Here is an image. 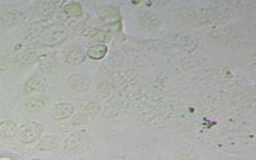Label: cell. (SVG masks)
Wrapping results in <instances>:
<instances>
[{
  "mask_svg": "<svg viewBox=\"0 0 256 160\" xmlns=\"http://www.w3.org/2000/svg\"><path fill=\"white\" fill-rule=\"evenodd\" d=\"M67 37V30L61 24H52L43 29L40 34V43L45 47H54L62 43Z\"/></svg>",
  "mask_w": 256,
  "mask_h": 160,
  "instance_id": "cell-1",
  "label": "cell"
},
{
  "mask_svg": "<svg viewBox=\"0 0 256 160\" xmlns=\"http://www.w3.org/2000/svg\"><path fill=\"white\" fill-rule=\"evenodd\" d=\"M42 133L43 125L34 121H30L18 127L16 135L22 144H32L40 139Z\"/></svg>",
  "mask_w": 256,
  "mask_h": 160,
  "instance_id": "cell-2",
  "label": "cell"
},
{
  "mask_svg": "<svg viewBox=\"0 0 256 160\" xmlns=\"http://www.w3.org/2000/svg\"><path fill=\"white\" fill-rule=\"evenodd\" d=\"M67 83L71 89L79 93H85L90 88V78L82 74H72L67 78Z\"/></svg>",
  "mask_w": 256,
  "mask_h": 160,
  "instance_id": "cell-3",
  "label": "cell"
},
{
  "mask_svg": "<svg viewBox=\"0 0 256 160\" xmlns=\"http://www.w3.org/2000/svg\"><path fill=\"white\" fill-rule=\"evenodd\" d=\"M47 88L46 80L38 75L30 77L24 84L25 95H31L35 93H42Z\"/></svg>",
  "mask_w": 256,
  "mask_h": 160,
  "instance_id": "cell-4",
  "label": "cell"
},
{
  "mask_svg": "<svg viewBox=\"0 0 256 160\" xmlns=\"http://www.w3.org/2000/svg\"><path fill=\"white\" fill-rule=\"evenodd\" d=\"M137 19H138V23L142 27V29H144L145 31H148V32L155 31L160 24L158 18L150 12L139 13Z\"/></svg>",
  "mask_w": 256,
  "mask_h": 160,
  "instance_id": "cell-5",
  "label": "cell"
},
{
  "mask_svg": "<svg viewBox=\"0 0 256 160\" xmlns=\"http://www.w3.org/2000/svg\"><path fill=\"white\" fill-rule=\"evenodd\" d=\"M74 112V107L70 103H58L51 109V116L57 121L69 118Z\"/></svg>",
  "mask_w": 256,
  "mask_h": 160,
  "instance_id": "cell-6",
  "label": "cell"
},
{
  "mask_svg": "<svg viewBox=\"0 0 256 160\" xmlns=\"http://www.w3.org/2000/svg\"><path fill=\"white\" fill-rule=\"evenodd\" d=\"M84 139L80 133H74L70 135L64 144V150L69 153H77L83 151Z\"/></svg>",
  "mask_w": 256,
  "mask_h": 160,
  "instance_id": "cell-7",
  "label": "cell"
},
{
  "mask_svg": "<svg viewBox=\"0 0 256 160\" xmlns=\"http://www.w3.org/2000/svg\"><path fill=\"white\" fill-rule=\"evenodd\" d=\"M59 140L56 137L52 135H46L40 139L36 149L39 151H54L59 147Z\"/></svg>",
  "mask_w": 256,
  "mask_h": 160,
  "instance_id": "cell-8",
  "label": "cell"
},
{
  "mask_svg": "<svg viewBox=\"0 0 256 160\" xmlns=\"http://www.w3.org/2000/svg\"><path fill=\"white\" fill-rule=\"evenodd\" d=\"M18 131L17 124L12 120L0 121V136L2 138H13Z\"/></svg>",
  "mask_w": 256,
  "mask_h": 160,
  "instance_id": "cell-9",
  "label": "cell"
},
{
  "mask_svg": "<svg viewBox=\"0 0 256 160\" xmlns=\"http://www.w3.org/2000/svg\"><path fill=\"white\" fill-rule=\"evenodd\" d=\"M100 18L103 22L110 25H115L120 21L119 12L115 7H105L100 13Z\"/></svg>",
  "mask_w": 256,
  "mask_h": 160,
  "instance_id": "cell-10",
  "label": "cell"
},
{
  "mask_svg": "<svg viewBox=\"0 0 256 160\" xmlns=\"http://www.w3.org/2000/svg\"><path fill=\"white\" fill-rule=\"evenodd\" d=\"M45 106V102L39 98H30L23 102V108L29 113L38 112L42 110Z\"/></svg>",
  "mask_w": 256,
  "mask_h": 160,
  "instance_id": "cell-11",
  "label": "cell"
},
{
  "mask_svg": "<svg viewBox=\"0 0 256 160\" xmlns=\"http://www.w3.org/2000/svg\"><path fill=\"white\" fill-rule=\"evenodd\" d=\"M106 53H107V47L104 44L92 45L87 51L88 57L94 60L102 59L106 55Z\"/></svg>",
  "mask_w": 256,
  "mask_h": 160,
  "instance_id": "cell-12",
  "label": "cell"
},
{
  "mask_svg": "<svg viewBox=\"0 0 256 160\" xmlns=\"http://www.w3.org/2000/svg\"><path fill=\"white\" fill-rule=\"evenodd\" d=\"M63 10H64V13L68 17H71V18H78L83 13L81 4H79L77 2H69V3H67L64 6Z\"/></svg>",
  "mask_w": 256,
  "mask_h": 160,
  "instance_id": "cell-13",
  "label": "cell"
},
{
  "mask_svg": "<svg viewBox=\"0 0 256 160\" xmlns=\"http://www.w3.org/2000/svg\"><path fill=\"white\" fill-rule=\"evenodd\" d=\"M19 18V14L13 11H0V26H9L15 23Z\"/></svg>",
  "mask_w": 256,
  "mask_h": 160,
  "instance_id": "cell-14",
  "label": "cell"
},
{
  "mask_svg": "<svg viewBox=\"0 0 256 160\" xmlns=\"http://www.w3.org/2000/svg\"><path fill=\"white\" fill-rule=\"evenodd\" d=\"M83 60V52L79 48L71 49L66 55V62L70 65H78Z\"/></svg>",
  "mask_w": 256,
  "mask_h": 160,
  "instance_id": "cell-15",
  "label": "cell"
},
{
  "mask_svg": "<svg viewBox=\"0 0 256 160\" xmlns=\"http://www.w3.org/2000/svg\"><path fill=\"white\" fill-rule=\"evenodd\" d=\"M55 11V3L54 2H43L39 7V14L42 20H47Z\"/></svg>",
  "mask_w": 256,
  "mask_h": 160,
  "instance_id": "cell-16",
  "label": "cell"
},
{
  "mask_svg": "<svg viewBox=\"0 0 256 160\" xmlns=\"http://www.w3.org/2000/svg\"><path fill=\"white\" fill-rule=\"evenodd\" d=\"M176 160H198V157L192 150L183 148L177 152Z\"/></svg>",
  "mask_w": 256,
  "mask_h": 160,
  "instance_id": "cell-17",
  "label": "cell"
},
{
  "mask_svg": "<svg viewBox=\"0 0 256 160\" xmlns=\"http://www.w3.org/2000/svg\"><path fill=\"white\" fill-rule=\"evenodd\" d=\"M91 38L93 41H97V42H104V41H108L110 38V35L107 31L103 30V29H96L93 34L91 35Z\"/></svg>",
  "mask_w": 256,
  "mask_h": 160,
  "instance_id": "cell-18",
  "label": "cell"
},
{
  "mask_svg": "<svg viewBox=\"0 0 256 160\" xmlns=\"http://www.w3.org/2000/svg\"><path fill=\"white\" fill-rule=\"evenodd\" d=\"M101 111V106L97 103V102H90L86 105L84 112L86 114H88L89 116H96L99 114V112Z\"/></svg>",
  "mask_w": 256,
  "mask_h": 160,
  "instance_id": "cell-19",
  "label": "cell"
},
{
  "mask_svg": "<svg viewBox=\"0 0 256 160\" xmlns=\"http://www.w3.org/2000/svg\"><path fill=\"white\" fill-rule=\"evenodd\" d=\"M89 115L86 114L85 112L82 114H78L73 120H72V124L74 125H81L84 123H87L89 121Z\"/></svg>",
  "mask_w": 256,
  "mask_h": 160,
  "instance_id": "cell-20",
  "label": "cell"
},
{
  "mask_svg": "<svg viewBox=\"0 0 256 160\" xmlns=\"http://www.w3.org/2000/svg\"><path fill=\"white\" fill-rule=\"evenodd\" d=\"M110 160H130V159L124 156H114V157H111Z\"/></svg>",
  "mask_w": 256,
  "mask_h": 160,
  "instance_id": "cell-21",
  "label": "cell"
},
{
  "mask_svg": "<svg viewBox=\"0 0 256 160\" xmlns=\"http://www.w3.org/2000/svg\"><path fill=\"white\" fill-rule=\"evenodd\" d=\"M0 160H14V159H13V158H11V157L3 156V157H0Z\"/></svg>",
  "mask_w": 256,
  "mask_h": 160,
  "instance_id": "cell-22",
  "label": "cell"
}]
</instances>
